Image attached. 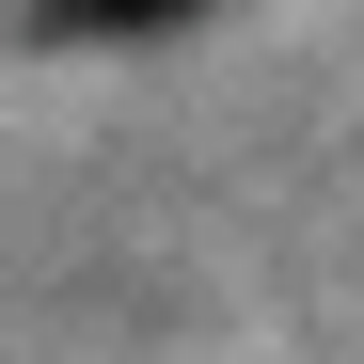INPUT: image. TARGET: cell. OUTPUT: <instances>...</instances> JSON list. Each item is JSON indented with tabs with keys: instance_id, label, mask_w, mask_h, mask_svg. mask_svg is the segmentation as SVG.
<instances>
[{
	"instance_id": "cell-1",
	"label": "cell",
	"mask_w": 364,
	"mask_h": 364,
	"mask_svg": "<svg viewBox=\"0 0 364 364\" xmlns=\"http://www.w3.org/2000/svg\"><path fill=\"white\" fill-rule=\"evenodd\" d=\"M191 16L206 0H32V32H64V48L80 32H191Z\"/></svg>"
}]
</instances>
